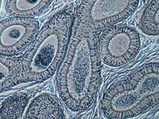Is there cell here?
I'll return each mask as SVG.
<instances>
[{
	"label": "cell",
	"mask_w": 159,
	"mask_h": 119,
	"mask_svg": "<svg viewBox=\"0 0 159 119\" xmlns=\"http://www.w3.org/2000/svg\"><path fill=\"white\" fill-rule=\"evenodd\" d=\"M141 47L140 37L133 27L116 24L104 31L98 41L101 60L107 66L119 67L137 56Z\"/></svg>",
	"instance_id": "obj_4"
},
{
	"label": "cell",
	"mask_w": 159,
	"mask_h": 119,
	"mask_svg": "<svg viewBox=\"0 0 159 119\" xmlns=\"http://www.w3.org/2000/svg\"><path fill=\"white\" fill-rule=\"evenodd\" d=\"M74 19L61 11L42 26L36 38L19 58L20 83L41 82L57 72L66 54Z\"/></svg>",
	"instance_id": "obj_2"
},
{
	"label": "cell",
	"mask_w": 159,
	"mask_h": 119,
	"mask_svg": "<svg viewBox=\"0 0 159 119\" xmlns=\"http://www.w3.org/2000/svg\"><path fill=\"white\" fill-rule=\"evenodd\" d=\"M159 93V63L146 64L108 87L102 99V111L109 119L134 118L158 105Z\"/></svg>",
	"instance_id": "obj_3"
},
{
	"label": "cell",
	"mask_w": 159,
	"mask_h": 119,
	"mask_svg": "<svg viewBox=\"0 0 159 119\" xmlns=\"http://www.w3.org/2000/svg\"><path fill=\"white\" fill-rule=\"evenodd\" d=\"M1 91H6L20 84V68L19 59L1 55Z\"/></svg>",
	"instance_id": "obj_9"
},
{
	"label": "cell",
	"mask_w": 159,
	"mask_h": 119,
	"mask_svg": "<svg viewBox=\"0 0 159 119\" xmlns=\"http://www.w3.org/2000/svg\"><path fill=\"white\" fill-rule=\"evenodd\" d=\"M25 119H63L66 115L57 98L43 93L32 100L26 110Z\"/></svg>",
	"instance_id": "obj_7"
},
{
	"label": "cell",
	"mask_w": 159,
	"mask_h": 119,
	"mask_svg": "<svg viewBox=\"0 0 159 119\" xmlns=\"http://www.w3.org/2000/svg\"><path fill=\"white\" fill-rule=\"evenodd\" d=\"M30 97L25 93L11 96L2 104L0 119H20L29 102Z\"/></svg>",
	"instance_id": "obj_11"
},
{
	"label": "cell",
	"mask_w": 159,
	"mask_h": 119,
	"mask_svg": "<svg viewBox=\"0 0 159 119\" xmlns=\"http://www.w3.org/2000/svg\"><path fill=\"white\" fill-rule=\"evenodd\" d=\"M51 1H6L5 11L11 17L34 19L44 11L49 6Z\"/></svg>",
	"instance_id": "obj_8"
},
{
	"label": "cell",
	"mask_w": 159,
	"mask_h": 119,
	"mask_svg": "<svg viewBox=\"0 0 159 119\" xmlns=\"http://www.w3.org/2000/svg\"><path fill=\"white\" fill-rule=\"evenodd\" d=\"M142 32L149 36H158L159 33V0L150 1L139 20Z\"/></svg>",
	"instance_id": "obj_10"
},
{
	"label": "cell",
	"mask_w": 159,
	"mask_h": 119,
	"mask_svg": "<svg viewBox=\"0 0 159 119\" xmlns=\"http://www.w3.org/2000/svg\"><path fill=\"white\" fill-rule=\"evenodd\" d=\"M98 35L74 20L66 54L56 74L59 95L72 111L85 110L96 100L101 79Z\"/></svg>",
	"instance_id": "obj_1"
},
{
	"label": "cell",
	"mask_w": 159,
	"mask_h": 119,
	"mask_svg": "<svg viewBox=\"0 0 159 119\" xmlns=\"http://www.w3.org/2000/svg\"><path fill=\"white\" fill-rule=\"evenodd\" d=\"M138 1H86L79 6L78 21L99 34L123 21L138 7Z\"/></svg>",
	"instance_id": "obj_5"
},
{
	"label": "cell",
	"mask_w": 159,
	"mask_h": 119,
	"mask_svg": "<svg viewBox=\"0 0 159 119\" xmlns=\"http://www.w3.org/2000/svg\"><path fill=\"white\" fill-rule=\"evenodd\" d=\"M39 31L35 19L10 17L0 23L1 55L14 56L30 46Z\"/></svg>",
	"instance_id": "obj_6"
}]
</instances>
